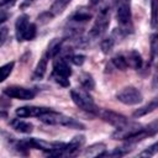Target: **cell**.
Segmentation results:
<instances>
[{"mask_svg": "<svg viewBox=\"0 0 158 158\" xmlns=\"http://www.w3.org/2000/svg\"><path fill=\"white\" fill-rule=\"evenodd\" d=\"M110 4L116 11L118 30L125 36L132 33L133 32V26H132L131 0H110Z\"/></svg>", "mask_w": 158, "mask_h": 158, "instance_id": "cell-1", "label": "cell"}, {"mask_svg": "<svg viewBox=\"0 0 158 158\" xmlns=\"http://www.w3.org/2000/svg\"><path fill=\"white\" fill-rule=\"evenodd\" d=\"M38 118L43 123H47V125H60V126H67V127L74 128V130H84V125H81L80 122H78L74 118L65 116L60 112H57L52 109H49L47 112L38 116Z\"/></svg>", "mask_w": 158, "mask_h": 158, "instance_id": "cell-2", "label": "cell"}, {"mask_svg": "<svg viewBox=\"0 0 158 158\" xmlns=\"http://www.w3.org/2000/svg\"><path fill=\"white\" fill-rule=\"evenodd\" d=\"M111 7H112V6H111V4H110V0H109L107 2H105V4L100 7V10H99V12H98V16H96V19H95V22H94V25H93V27L90 28V32H89V35H90L91 37L98 38V37L102 36V35L106 32V30H107V27H109V25H110Z\"/></svg>", "mask_w": 158, "mask_h": 158, "instance_id": "cell-3", "label": "cell"}, {"mask_svg": "<svg viewBox=\"0 0 158 158\" xmlns=\"http://www.w3.org/2000/svg\"><path fill=\"white\" fill-rule=\"evenodd\" d=\"M15 32H16L17 41L23 42V41L33 40L36 36L37 28L35 23L30 22V19L27 15H21L15 23Z\"/></svg>", "mask_w": 158, "mask_h": 158, "instance_id": "cell-4", "label": "cell"}, {"mask_svg": "<svg viewBox=\"0 0 158 158\" xmlns=\"http://www.w3.org/2000/svg\"><path fill=\"white\" fill-rule=\"evenodd\" d=\"M70 96H72L73 102L79 109H81L83 111H86V112H90V114H94V115L99 114L100 109L96 106L93 98L86 91L80 90V89H72L70 90Z\"/></svg>", "mask_w": 158, "mask_h": 158, "instance_id": "cell-5", "label": "cell"}, {"mask_svg": "<svg viewBox=\"0 0 158 158\" xmlns=\"http://www.w3.org/2000/svg\"><path fill=\"white\" fill-rule=\"evenodd\" d=\"M117 100L121 101L125 105H137L139 102H142L143 96L141 94V91L138 89H136L135 86H126L122 90H120L116 95Z\"/></svg>", "mask_w": 158, "mask_h": 158, "instance_id": "cell-6", "label": "cell"}, {"mask_svg": "<svg viewBox=\"0 0 158 158\" xmlns=\"http://www.w3.org/2000/svg\"><path fill=\"white\" fill-rule=\"evenodd\" d=\"M142 130H143V126L141 123L127 121L125 125H122L120 127H116V131L111 135V137L114 139H128L132 136L141 132Z\"/></svg>", "mask_w": 158, "mask_h": 158, "instance_id": "cell-7", "label": "cell"}, {"mask_svg": "<svg viewBox=\"0 0 158 158\" xmlns=\"http://www.w3.org/2000/svg\"><path fill=\"white\" fill-rule=\"evenodd\" d=\"M4 94L7 98L19 99V100H31L36 95V93L32 89H27V88H23V86H17V85L5 88Z\"/></svg>", "mask_w": 158, "mask_h": 158, "instance_id": "cell-8", "label": "cell"}, {"mask_svg": "<svg viewBox=\"0 0 158 158\" xmlns=\"http://www.w3.org/2000/svg\"><path fill=\"white\" fill-rule=\"evenodd\" d=\"M53 75H60V77H65L69 78L72 75V69L68 65V62L65 58L63 57H54L53 59V70H52Z\"/></svg>", "mask_w": 158, "mask_h": 158, "instance_id": "cell-9", "label": "cell"}, {"mask_svg": "<svg viewBox=\"0 0 158 158\" xmlns=\"http://www.w3.org/2000/svg\"><path fill=\"white\" fill-rule=\"evenodd\" d=\"M99 116H101V118L106 122H109L110 125L115 126V127H120L122 125H125L128 120L123 116V115H120L117 112H114V111H109V110H100Z\"/></svg>", "mask_w": 158, "mask_h": 158, "instance_id": "cell-10", "label": "cell"}, {"mask_svg": "<svg viewBox=\"0 0 158 158\" xmlns=\"http://www.w3.org/2000/svg\"><path fill=\"white\" fill-rule=\"evenodd\" d=\"M121 54H122V58H123V62H125V65L127 69L128 68L139 69L143 65V59L137 51L132 49V51H128V52H125Z\"/></svg>", "mask_w": 158, "mask_h": 158, "instance_id": "cell-11", "label": "cell"}, {"mask_svg": "<svg viewBox=\"0 0 158 158\" xmlns=\"http://www.w3.org/2000/svg\"><path fill=\"white\" fill-rule=\"evenodd\" d=\"M49 109L48 107H42V106H22L16 109V115L19 117H38L42 114L47 112Z\"/></svg>", "mask_w": 158, "mask_h": 158, "instance_id": "cell-12", "label": "cell"}, {"mask_svg": "<svg viewBox=\"0 0 158 158\" xmlns=\"http://www.w3.org/2000/svg\"><path fill=\"white\" fill-rule=\"evenodd\" d=\"M84 143H85V137L84 136H75L69 143H65L63 156H75V154H78L79 149L83 147Z\"/></svg>", "mask_w": 158, "mask_h": 158, "instance_id": "cell-13", "label": "cell"}, {"mask_svg": "<svg viewBox=\"0 0 158 158\" xmlns=\"http://www.w3.org/2000/svg\"><path fill=\"white\" fill-rule=\"evenodd\" d=\"M63 41L62 38H54L51 41V43L48 44L47 47V51H46V56L51 59V58H54L60 54V51H62V46H63Z\"/></svg>", "mask_w": 158, "mask_h": 158, "instance_id": "cell-14", "label": "cell"}, {"mask_svg": "<svg viewBox=\"0 0 158 158\" xmlns=\"http://www.w3.org/2000/svg\"><path fill=\"white\" fill-rule=\"evenodd\" d=\"M106 152V146L104 143H94L84 149L83 156L85 157H101Z\"/></svg>", "mask_w": 158, "mask_h": 158, "instance_id": "cell-15", "label": "cell"}, {"mask_svg": "<svg viewBox=\"0 0 158 158\" xmlns=\"http://www.w3.org/2000/svg\"><path fill=\"white\" fill-rule=\"evenodd\" d=\"M10 125L14 130H16L17 132H21V133H31L32 130H33V126L30 122H26V121L21 120V117L20 118H14L10 122Z\"/></svg>", "mask_w": 158, "mask_h": 158, "instance_id": "cell-16", "label": "cell"}, {"mask_svg": "<svg viewBox=\"0 0 158 158\" xmlns=\"http://www.w3.org/2000/svg\"><path fill=\"white\" fill-rule=\"evenodd\" d=\"M48 57L46 54L42 56V58L40 59V62L37 63L36 68H35V72H33V75L32 78L36 79V80H41L46 73V69H47V63H48Z\"/></svg>", "mask_w": 158, "mask_h": 158, "instance_id": "cell-17", "label": "cell"}, {"mask_svg": "<svg viewBox=\"0 0 158 158\" xmlns=\"http://www.w3.org/2000/svg\"><path fill=\"white\" fill-rule=\"evenodd\" d=\"M157 106H158V100H157V99H153V100L149 101L147 105H144V106L137 109V110L133 112L132 116H133V117H142V116H144V115H147V114L154 111V110L157 109Z\"/></svg>", "mask_w": 158, "mask_h": 158, "instance_id": "cell-18", "label": "cell"}, {"mask_svg": "<svg viewBox=\"0 0 158 158\" xmlns=\"http://www.w3.org/2000/svg\"><path fill=\"white\" fill-rule=\"evenodd\" d=\"M79 83L85 90H94L95 88V81L89 73H81L79 77Z\"/></svg>", "mask_w": 158, "mask_h": 158, "instance_id": "cell-19", "label": "cell"}, {"mask_svg": "<svg viewBox=\"0 0 158 158\" xmlns=\"http://www.w3.org/2000/svg\"><path fill=\"white\" fill-rule=\"evenodd\" d=\"M70 1H72V0H56V1L52 4V6H51L49 12H51L53 16L62 14V12L64 11V9L69 5Z\"/></svg>", "mask_w": 158, "mask_h": 158, "instance_id": "cell-20", "label": "cell"}, {"mask_svg": "<svg viewBox=\"0 0 158 158\" xmlns=\"http://www.w3.org/2000/svg\"><path fill=\"white\" fill-rule=\"evenodd\" d=\"M15 63L14 62H9L6 64H4L2 67H0V83H2L4 80L7 79V77L11 74L12 69H14Z\"/></svg>", "mask_w": 158, "mask_h": 158, "instance_id": "cell-21", "label": "cell"}, {"mask_svg": "<svg viewBox=\"0 0 158 158\" xmlns=\"http://www.w3.org/2000/svg\"><path fill=\"white\" fill-rule=\"evenodd\" d=\"M115 43H116V40H115L112 36H110V37H107V38H104V40L101 41V49H102V52H104V53L111 52V49L114 48Z\"/></svg>", "mask_w": 158, "mask_h": 158, "instance_id": "cell-22", "label": "cell"}, {"mask_svg": "<svg viewBox=\"0 0 158 158\" xmlns=\"http://www.w3.org/2000/svg\"><path fill=\"white\" fill-rule=\"evenodd\" d=\"M158 151V143H153L151 147H148L147 149H144L143 152H141L138 156L139 157H153Z\"/></svg>", "mask_w": 158, "mask_h": 158, "instance_id": "cell-23", "label": "cell"}, {"mask_svg": "<svg viewBox=\"0 0 158 158\" xmlns=\"http://www.w3.org/2000/svg\"><path fill=\"white\" fill-rule=\"evenodd\" d=\"M158 36L154 33L151 38V59L154 60L156 58V53H157V48H158Z\"/></svg>", "mask_w": 158, "mask_h": 158, "instance_id": "cell-24", "label": "cell"}, {"mask_svg": "<svg viewBox=\"0 0 158 158\" xmlns=\"http://www.w3.org/2000/svg\"><path fill=\"white\" fill-rule=\"evenodd\" d=\"M69 57V60L73 63V64H75V65H83V63L85 62V56L84 54H70V56H68Z\"/></svg>", "mask_w": 158, "mask_h": 158, "instance_id": "cell-25", "label": "cell"}, {"mask_svg": "<svg viewBox=\"0 0 158 158\" xmlns=\"http://www.w3.org/2000/svg\"><path fill=\"white\" fill-rule=\"evenodd\" d=\"M151 7H152V19H151V25L152 28L157 27V0L151 1Z\"/></svg>", "mask_w": 158, "mask_h": 158, "instance_id": "cell-26", "label": "cell"}, {"mask_svg": "<svg viewBox=\"0 0 158 158\" xmlns=\"http://www.w3.org/2000/svg\"><path fill=\"white\" fill-rule=\"evenodd\" d=\"M52 79L57 83V84H59L60 86H69V78H65V77H60V75H53L52 74Z\"/></svg>", "mask_w": 158, "mask_h": 158, "instance_id": "cell-27", "label": "cell"}, {"mask_svg": "<svg viewBox=\"0 0 158 158\" xmlns=\"http://www.w3.org/2000/svg\"><path fill=\"white\" fill-rule=\"evenodd\" d=\"M9 36V28L7 27H0V47L5 43Z\"/></svg>", "mask_w": 158, "mask_h": 158, "instance_id": "cell-28", "label": "cell"}, {"mask_svg": "<svg viewBox=\"0 0 158 158\" xmlns=\"http://www.w3.org/2000/svg\"><path fill=\"white\" fill-rule=\"evenodd\" d=\"M7 17H9V10L0 6V23L5 22L7 20Z\"/></svg>", "mask_w": 158, "mask_h": 158, "instance_id": "cell-29", "label": "cell"}, {"mask_svg": "<svg viewBox=\"0 0 158 158\" xmlns=\"http://www.w3.org/2000/svg\"><path fill=\"white\" fill-rule=\"evenodd\" d=\"M101 1H102V0H90V5H91V6H96V5H99Z\"/></svg>", "mask_w": 158, "mask_h": 158, "instance_id": "cell-30", "label": "cell"}, {"mask_svg": "<svg viewBox=\"0 0 158 158\" xmlns=\"http://www.w3.org/2000/svg\"><path fill=\"white\" fill-rule=\"evenodd\" d=\"M28 1H33V0H28Z\"/></svg>", "mask_w": 158, "mask_h": 158, "instance_id": "cell-31", "label": "cell"}]
</instances>
